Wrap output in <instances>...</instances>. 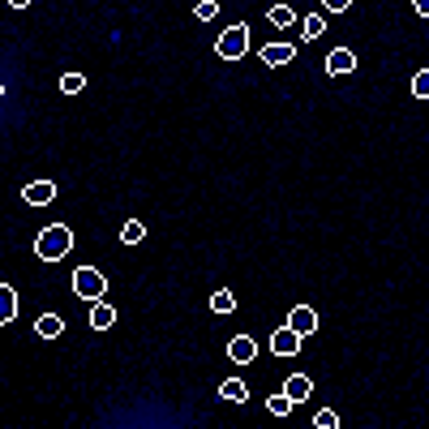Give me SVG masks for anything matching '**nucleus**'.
<instances>
[{
  "instance_id": "f257e3e1",
  "label": "nucleus",
  "mask_w": 429,
  "mask_h": 429,
  "mask_svg": "<svg viewBox=\"0 0 429 429\" xmlns=\"http://www.w3.org/2000/svg\"><path fill=\"white\" fill-rule=\"evenodd\" d=\"M69 249H73V232H69L65 224L43 228V232H39V241H35V253H39L43 262H61Z\"/></svg>"
},
{
  "instance_id": "f03ea898",
  "label": "nucleus",
  "mask_w": 429,
  "mask_h": 429,
  "mask_svg": "<svg viewBox=\"0 0 429 429\" xmlns=\"http://www.w3.org/2000/svg\"><path fill=\"white\" fill-rule=\"evenodd\" d=\"M214 52H219L224 61H241L245 52H249V26L245 22H236V26H228L219 39H214Z\"/></svg>"
},
{
  "instance_id": "7ed1b4c3",
  "label": "nucleus",
  "mask_w": 429,
  "mask_h": 429,
  "mask_svg": "<svg viewBox=\"0 0 429 429\" xmlns=\"http://www.w3.org/2000/svg\"><path fill=\"white\" fill-rule=\"evenodd\" d=\"M73 292H78L82 301H99V296L107 292V279L95 271V266H78V271H73Z\"/></svg>"
},
{
  "instance_id": "20e7f679",
  "label": "nucleus",
  "mask_w": 429,
  "mask_h": 429,
  "mask_svg": "<svg viewBox=\"0 0 429 429\" xmlns=\"http://www.w3.org/2000/svg\"><path fill=\"white\" fill-rule=\"evenodd\" d=\"M253 356H258V344L249 335H232L228 339V361L232 365H253Z\"/></svg>"
},
{
  "instance_id": "39448f33",
  "label": "nucleus",
  "mask_w": 429,
  "mask_h": 429,
  "mask_svg": "<svg viewBox=\"0 0 429 429\" xmlns=\"http://www.w3.org/2000/svg\"><path fill=\"white\" fill-rule=\"evenodd\" d=\"M52 198H56V181H30V185L22 189V202H26V206H47Z\"/></svg>"
},
{
  "instance_id": "423d86ee",
  "label": "nucleus",
  "mask_w": 429,
  "mask_h": 429,
  "mask_svg": "<svg viewBox=\"0 0 429 429\" xmlns=\"http://www.w3.org/2000/svg\"><path fill=\"white\" fill-rule=\"evenodd\" d=\"M288 327L305 339V335H313V331H318V313H313L309 305H296V309L288 313Z\"/></svg>"
},
{
  "instance_id": "0eeeda50",
  "label": "nucleus",
  "mask_w": 429,
  "mask_h": 429,
  "mask_svg": "<svg viewBox=\"0 0 429 429\" xmlns=\"http://www.w3.org/2000/svg\"><path fill=\"white\" fill-rule=\"evenodd\" d=\"M271 352H275V356H296V352H301V335H296L292 327H279V331L271 335Z\"/></svg>"
},
{
  "instance_id": "6e6552de",
  "label": "nucleus",
  "mask_w": 429,
  "mask_h": 429,
  "mask_svg": "<svg viewBox=\"0 0 429 429\" xmlns=\"http://www.w3.org/2000/svg\"><path fill=\"white\" fill-rule=\"evenodd\" d=\"M112 322H116V305L112 301H90V327L95 331H107V327H112Z\"/></svg>"
},
{
  "instance_id": "1a4fd4ad",
  "label": "nucleus",
  "mask_w": 429,
  "mask_h": 429,
  "mask_svg": "<svg viewBox=\"0 0 429 429\" xmlns=\"http://www.w3.org/2000/svg\"><path fill=\"white\" fill-rule=\"evenodd\" d=\"M352 69H356L352 47H335L331 56H327V73H331V78H344V73H352Z\"/></svg>"
},
{
  "instance_id": "9d476101",
  "label": "nucleus",
  "mask_w": 429,
  "mask_h": 429,
  "mask_svg": "<svg viewBox=\"0 0 429 429\" xmlns=\"http://www.w3.org/2000/svg\"><path fill=\"white\" fill-rule=\"evenodd\" d=\"M292 56H296V47L292 43H266L262 47V65H292Z\"/></svg>"
},
{
  "instance_id": "9b49d317",
  "label": "nucleus",
  "mask_w": 429,
  "mask_h": 429,
  "mask_svg": "<svg viewBox=\"0 0 429 429\" xmlns=\"http://www.w3.org/2000/svg\"><path fill=\"white\" fill-rule=\"evenodd\" d=\"M284 391H288V399H292V404H305V399L313 395V382L305 378V373H292V378L284 382Z\"/></svg>"
},
{
  "instance_id": "f8f14e48",
  "label": "nucleus",
  "mask_w": 429,
  "mask_h": 429,
  "mask_svg": "<svg viewBox=\"0 0 429 429\" xmlns=\"http://www.w3.org/2000/svg\"><path fill=\"white\" fill-rule=\"evenodd\" d=\"M61 331H65V322H61L56 313H39V318H35V335H39V339H56Z\"/></svg>"
},
{
  "instance_id": "ddd939ff",
  "label": "nucleus",
  "mask_w": 429,
  "mask_h": 429,
  "mask_svg": "<svg viewBox=\"0 0 429 429\" xmlns=\"http://www.w3.org/2000/svg\"><path fill=\"white\" fill-rule=\"evenodd\" d=\"M18 318V292L13 284H0V322H13Z\"/></svg>"
},
{
  "instance_id": "4468645a",
  "label": "nucleus",
  "mask_w": 429,
  "mask_h": 429,
  "mask_svg": "<svg viewBox=\"0 0 429 429\" xmlns=\"http://www.w3.org/2000/svg\"><path fill=\"white\" fill-rule=\"evenodd\" d=\"M219 395H224L228 404H245V399H249V387H245L241 378H224V387H219Z\"/></svg>"
},
{
  "instance_id": "2eb2a0df",
  "label": "nucleus",
  "mask_w": 429,
  "mask_h": 429,
  "mask_svg": "<svg viewBox=\"0 0 429 429\" xmlns=\"http://www.w3.org/2000/svg\"><path fill=\"white\" fill-rule=\"evenodd\" d=\"M322 30H327V18L322 13H309V18H301V39H322Z\"/></svg>"
},
{
  "instance_id": "dca6fc26",
  "label": "nucleus",
  "mask_w": 429,
  "mask_h": 429,
  "mask_svg": "<svg viewBox=\"0 0 429 429\" xmlns=\"http://www.w3.org/2000/svg\"><path fill=\"white\" fill-rule=\"evenodd\" d=\"M210 309H214V313H224V318H228V313H232V309H236V296H232V292H228V288H219V292H214V296H210Z\"/></svg>"
},
{
  "instance_id": "f3484780",
  "label": "nucleus",
  "mask_w": 429,
  "mask_h": 429,
  "mask_svg": "<svg viewBox=\"0 0 429 429\" xmlns=\"http://www.w3.org/2000/svg\"><path fill=\"white\" fill-rule=\"evenodd\" d=\"M266 22L284 30V26H292V22H296V13H292L288 5H271V13H266Z\"/></svg>"
},
{
  "instance_id": "a211bd4d",
  "label": "nucleus",
  "mask_w": 429,
  "mask_h": 429,
  "mask_svg": "<svg viewBox=\"0 0 429 429\" xmlns=\"http://www.w3.org/2000/svg\"><path fill=\"white\" fill-rule=\"evenodd\" d=\"M296 404L288 399V391H279V395H271V399H266V412H275V416H288Z\"/></svg>"
},
{
  "instance_id": "6ab92c4d",
  "label": "nucleus",
  "mask_w": 429,
  "mask_h": 429,
  "mask_svg": "<svg viewBox=\"0 0 429 429\" xmlns=\"http://www.w3.org/2000/svg\"><path fill=\"white\" fill-rule=\"evenodd\" d=\"M121 241H125V245H142V241H146V228H142L138 219H129V224L121 228Z\"/></svg>"
},
{
  "instance_id": "aec40b11",
  "label": "nucleus",
  "mask_w": 429,
  "mask_h": 429,
  "mask_svg": "<svg viewBox=\"0 0 429 429\" xmlns=\"http://www.w3.org/2000/svg\"><path fill=\"white\" fill-rule=\"evenodd\" d=\"M214 13H219L214 0H198V5H193V18H198V22H214Z\"/></svg>"
},
{
  "instance_id": "412c9836",
  "label": "nucleus",
  "mask_w": 429,
  "mask_h": 429,
  "mask_svg": "<svg viewBox=\"0 0 429 429\" xmlns=\"http://www.w3.org/2000/svg\"><path fill=\"white\" fill-rule=\"evenodd\" d=\"M313 425H318V429H339V412L322 408V412H313Z\"/></svg>"
},
{
  "instance_id": "4be33fe9",
  "label": "nucleus",
  "mask_w": 429,
  "mask_h": 429,
  "mask_svg": "<svg viewBox=\"0 0 429 429\" xmlns=\"http://www.w3.org/2000/svg\"><path fill=\"white\" fill-rule=\"evenodd\" d=\"M412 95H416V99H429V69H416V78H412Z\"/></svg>"
},
{
  "instance_id": "5701e85b",
  "label": "nucleus",
  "mask_w": 429,
  "mask_h": 429,
  "mask_svg": "<svg viewBox=\"0 0 429 429\" xmlns=\"http://www.w3.org/2000/svg\"><path fill=\"white\" fill-rule=\"evenodd\" d=\"M82 86H86V78H82V73H65V78H61V90H65V95H78Z\"/></svg>"
},
{
  "instance_id": "b1692460",
  "label": "nucleus",
  "mask_w": 429,
  "mask_h": 429,
  "mask_svg": "<svg viewBox=\"0 0 429 429\" xmlns=\"http://www.w3.org/2000/svg\"><path fill=\"white\" fill-rule=\"evenodd\" d=\"M318 5H322V13H348L352 0H318Z\"/></svg>"
},
{
  "instance_id": "393cba45",
  "label": "nucleus",
  "mask_w": 429,
  "mask_h": 429,
  "mask_svg": "<svg viewBox=\"0 0 429 429\" xmlns=\"http://www.w3.org/2000/svg\"><path fill=\"white\" fill-rule=\"evenodd\" d=\"M412 5H416V13H421V18H429V0H412Z\"/></svg>"
},
{
  "instance_id": "a878e982",
  "label": "nucleus",
  "mask_w": 429,
  "mask_h": 429,
  "mask_svg": "<svg viewBox=\"0 0 429 429\" xmlns=\"http://www.w3.org/2000/svg\"><path fill=\"white\" fill-rule=\"evenodd\" d=\"M9 5H13V9H26V5H30V0H9Z\"/></svg>"
}]
</instances>
